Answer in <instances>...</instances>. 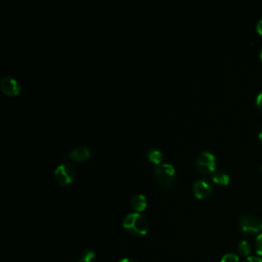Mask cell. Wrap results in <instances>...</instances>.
<instances>
[{
	"label": "cell",
	"mask_w": 262,
	"mask_h": 262,
	"mask_svg": "<svg viewBox=\"0 0 262 262\" xmlns=\"http://www.w3.org/2000/svg\"><path fill=\"white\" fill-rule=\"evenodd\" d=\"M260 58L262 60V47H261V51H260Z\"/></svg>",
	"instance_id": "21"
},
{
	"label": "cell",
	"mask_w": 262,
	"mask_h": 262,
	"mask_svg": "<svg viewBox=\"0 0 262 262\" xmlns=\"http://www.w3.org/2000/svg\"><path fill=\"white\" fill-rule=\"evenodd\" d=\"M239 251L241 254L243 255H249L251 253V246L249 244L247 241H242L239 244Z\"/></svg>",
	"instance_id": "13"
},
{
	"label": "cell",
	"mask_w": 262,
	"mask_h": 262,
	"mask_svg": "<svg viewBox=\"0 0 262 262\" xmlns=\"http://www.w3.org/2000/svg\"><path fill=\"white\" fill-rule=\"evenodd\" d=\"M146 157L149 161L153 162L154 164H156V166L161 164L162 161H163V153H162L157 147L149 148L146 153Z\"/></svg>",
	"instance_id": "10"
},
{
	"label": "cell",
	"mask_w": 262,
	"mask_h": 262,
	"mask_svg": "<svg viewBox=\"0 0 262 262\" xmlns=\"http://www.w3.org/2000/svg\"><path fill=\"white\" fill-rule=\"evenodd\" d=\"M94 252L90 249H86V250L82 253V255L79 257L78 260L74 261V262H91L94 259Z\"/></svg>",
	"instance_id": "12"
},
{
	"label": "cell",
	"mask_w": 262,
	"mask_h": 262,
	"mask_svg": "<svg viewBox=\"0 0 262 262\" xmlns=\"http://www.w3.org/2000/svg\"><path fill=\"white\" fill-rule=\"evenodd\" d=\"M212 179L217 184H228L230 181V176L226 171L215 170L213 175H212Z\"/></svg>",
	"instance_id": "11"
},
{
	"label": "cell",
	"mask_w": 262,
	"mask_h": 262,
	"mask_svg": "<svg viewBox=\"0 0 262 262\" xmlns=\"http://www.w3.org/2000/svg\"><path fill=\"white\" fill-rule=\"evenodd\" d=\"M256 252L258 255L262 256V233L256 238Z\"/></svg>",
	"instance_id": "15"
},
{
	"label": "cell",
	"mask_w": 262,
	"mask_h": 262,
	"mask_svg": "<svg viewBox=\"0 0 262 262\" xmlns=\"http://www.w3.org/2000/svg\"><path fill=\"white\" fill-rule=\"evenodd\" d=\"M120 262H137V261L132 259V258H124V259L120 260Z\"/></svg>",
	"instance_id": "19"
},
{
	"label": "cell",
	"mask_w": 262,
	"mask_h": 262,
	"mask_svg": "<svg viewBox=\"0 0 262 262\" xmlns=\"http://www.w3.org/2000/svg\"><path fill=\"white\" fill-rule=\"evenodd\" d=\"M55 177L56 180L60 185H68L72 183L76 178V171L74 167L69 163H61L58 165L55 169Z\"/></svg>",
	"instance_id": "4"
},
{
	"label": "cell",
	"mask_w": 262,
	"mask_h": 262,
	"mask_svg": "<svg viewBox=\"0 0 262 262\" xmlns=\"http://www.w3.org/2000/svg\"><path fill=\"white\" fill-rule=\"evenodd\" d=\"M130 205L135 212H142L146 208V198L143 194H135L130 199Z\"/></svg>",
	"instance_id": "9"
},
{
	"label": "cell",
	"mask_w": 262,
	"mask_h": 262,
	"mask_svg": "<svg viewBox=\"0 0 262 262\" xmlns=\"http://www.w3.org/2000/svg\"><path fill=\"white\" fill-rule=\"evenodd\" d=\"M220 262H240V258L238 255L233 253H229L221 258Z\"/></svg>",
	"instance_id": "14"
},
{
	"label": "cell",
	"mask_w": 262,
	"mask_h": 262,
	"mask_svg": "<svg viewBox=\"0 0 262 262\" xmlns=\"http://www.w3.org/2000/svg\"><path fill=\"white\" fill-rule=\"evenodd\" d=\"M123 227L128 233L134 236L146 235L148 232V222L139 212H132L124 217Z\"/></svg>",
	"instance_id": "1"
},
{
	"label": "cell",
	"mask_w": 262,
	"mask_h": 262,
	"mask_svg": "<svg viewBox=\"0 0 262 262\" xmlns=\"http://www.w3.org/2000/svg\"><path fill=\"white\" fill-rule=\"evenodd\" d=\"M258 136H259V139H260V140H261V142H262V129L260 130V132H259V135H258Z\"/></svg>",
	"instance_id": "20"
},
{
	"label": "cell",
	"mask_w": 262,
	"mask_h": 262,
	"mask_svg": "<svg viewBox=\"0 0 262 262\" xmlns=\"http://www.w3.org/2000/svg\"><path fill=\"white\" fill-rule=\"evenodd\" d=\"M69 156L72 160L76 162H84L85 160L90 158L91 151L85 146H77L72 149Z\"/></svg>",
	"instance_id": "8"
},
{
	"label": "cell",
	"mask_w": 262,
	"mask_h": 262,
	"mask_svg": "<svg viewBox=\"0 0 262 262\" xmlns=\"http://www.w3.org/2000/svg\"><path fill=\"white\" fill-rule=\"evenodd\" d=\"M157 183L163 189H169L175 182V168L170 163H161L154 168Z\"/></svg>",
	"instance_id": "2"
},
{
	"label": "cell",
	"mask_w": 262,
	"mask_h": 262,
	"mask_svg": "<svg viewBox=\"0 0 262 262\" xmlns=\"http://www.w3.org/2000/svg\"><path fill=\"white\" fill-rule=\"evenodd\" d=\"M240 230L245 234H254L261 230V223L252 215H243L240 217Z\"/></svg>",
	"instance_id": "5"
},
{
	"label": "cell",
	"mask_w": 262,
	"mask_h": 262,
	"mask_svg": "<svg viewBox=\"0 0 262 262\" xmlns=\"http://www.w3.org/2000/svg\"><path fill=\"white\" fill-rule=\"evenodd\" d=\"M0 88H1L2 92L15 96L18 95L21 92V85L17 79L11 76H4L0 80Z\"/></svg>",
	"instance_id": "6"
},
{
	"label": "cell",
	"mask_w": 262,
	"mask_h": 262,
	"mask_svg": "<svg viewBox=\"0 0 262 262\" xmlns=\"http://www.w3.org/2000/svg\"><path fill=\"white\" fill-rule=\"evenodd\" d=\"M256 104L262 109V91H260L256 97Z\"/></svg>",
	"instance_id": "17"
},
{
	"label": "cell",
	"mask_w": 262,
	"mask_h": 262,
	"mask_svg": "<svg viewBox=\"0 0 262 262\" xmlns=\"http://www.w3.org/2000/svg\"><path fill=\"white\" fill-rule=\"evenodd\" d=\"M244 262H262V259L258 257H247Z\"/></svg>",
	"instance_id": "16"
},
{
	"label": "cell",
	"mask_w": 262,
	"mask_h": 262,
	"mask_svg": "<svg viewBox=\"0 0 262 262\" xmlns=\"http://www.w3.org/2000/svg\"><path fill=\"white\" fill-rule=\"evenodd\" d=\"M216 158L209 151H203L200 153L195 160V167L201 174H210L215 171Z\"/></svg>",
	"instance_id": "3"
},
{
	"label": "cell",
	"mask_w": 262,
	"mask_h": 262,
	"mask_svg": "<svg viewBox=\"0 0 262 262\" xmlns=\"http://www.w3.org/2000/svg\"><path fill=\"white\" fill-rule=\"evenodd\" d=\"M260 223H261V229H262V220H261V222H260Z\"/></svg>",
	"instance_id": "22"
},
{
	"label": "cell",
	"mask_w": 262,
	"mask_h": 262,
	"mask_svg": "<svg viewBox=\"0 0 262 262\" xmlns=\"http://www.w3.org/2000/svg\"><path fill=\"white\" fill-rule=\"evenodd\" d=\"M256 30H257V32L259 34L262 35V19L257 22V24H256Z\"/></svg>",
	"instance_id": "18"
},
{
	"label": "cell",
	"mask_w": 262,
	"mask_h": 262,
	"mask_svg": "<svg viewBox=\"0 0 262 262\" xmlns=\"http://www.w3.org/2000/svg\"><path fill=\"white\" fill-rule=\"evenodd\" d=\"M213 191L211 183H209L205 179H199L196 180L193 184V192L196 198L198 199H204L207 198Z\"/></svg>",
	"instance_id": "7"
}]
</instances>
